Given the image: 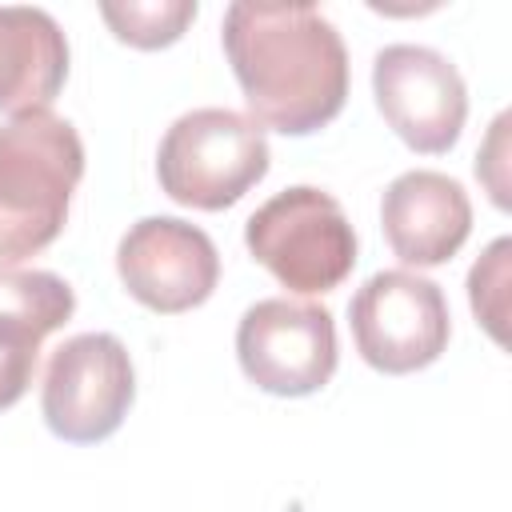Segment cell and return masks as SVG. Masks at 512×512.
Here are the masks:
<instances>
[{
    "label": "cell",
    "mask_w": 512,
    "mask_h": 512,
    "mask_svg": "<svg viewBox=\"0 0 512 512\" xmlns=\"http://www.w3.org/2000/svg\"><path fill=\"white\" fill-rule=\"evenodd\" d=\"M224 56L260 128L308 136L332 124L348 100V48L312 4L224 8Z\"/></svg>",
    "instance_id": "cell-1"
},
{
    "label": "cell",
    "mask_w": 512,
    "mask_h": 512,
    "mask_svg": "<svg viewBox=\"0 0 512 512\" xmlns=\"http://www.w3.org/2000/svg\"><path fill=\"white\" fill-rule=\"evenodd\" d=\"M84 176V144L52 108L0 124V268L44 252L68 220Z\"/></svg>",
    "instance_id": "cell-2"
},
{
    "label": "cell",
    "mask_w": 512,
    "mask_h": 512,
    "mask_svg": "<svg viewBox=\"0 0 512 512\" xmlns=\"http://www.w3.org/2000/svg\"><path fill=\"white\" fill-rule=\"evenodd\" d=\"M264 128L232 108H192L160 140L156 176L168 200L200 212L232 208L268 176Z\"/></svg>",
    "instance_id": "cell-3"
},
{
    "label": "cell",
    "mask_w": 512,
    "mask_h": 512,
    "mask_svg": "<svg viewBox=\"0 0 512 512\" xmlns=\"http://www.w3.org/2000/svg\"><path fill=\"white\" fill-rule=\"evenodd\" d=\"M244 244L256 264L300 296L332 292L356 268V232L340 200L312 184L264 200L244 224Z\"/></svg>",
    "instance_id": "cell-4"
},
{
    "label": "cell",
    "mask_w": 512,
    "mask_h": 512,
    "mask_svg": "<svg viewBox=\"0 0 512 512\" xmlns=\"http://www.w3.org/2000/svg\"><path fill=\"white\" fill-rule=\"evenodd\" d=\"M348 324L364 364L388 376L436 364L452 336V316L440 284L408 268L368 276L348 304Z\"/></svg>",
    "instance_id": "cell-5"
},
{
    "label": "cell",
    "mask_w": 512,
    "mask_h": 512,
    "mask_svg": "<svg viewBox=\"0 0 512 512\" xmlns=\"http://www.w3.org/2000/svg\"><path fill=\"white\" fill-rule=\"evenodd\" d=\"M132 396L136 372L128 348L112 332H80L48 356L40 412L52 436L96 444L124 424Z\"/></svg>",
    "instance_id": "cell-6"
},
{
    "label": "cell",
    "mask_w": 512,
    "mask_h": 512,
    "mask_svg": "<svg viewBox=\"0 0 512 512\" xmlns=\"http://www.w3.org/2000/svg\"><path fill=\"white\" fill-rule=\"evenodd\" d=\"M244 376L272 396H312L336 372V324L320 304L268 296L256 300L236 328Z\"/></svg>",
    "instance_id": "cell-7"
},
{
    "label": "cell",
    "mask_w": 512,
    "mask_h": 512,
    "mask_svg": "<svg viewBox=\"0 0 512 512\" xmlns=\"http://www.w3.org/2000/svg\"><path fill=\"white\" fill-rule=\"evenodd\" d=\"M372 96L388 128L424 156H440L460 140L468 120V88L456 64L424 44H388L372 60Z\"/></svg>",
    "instance_id": "cell-8"
},
{
    "label": "cell",
    "mask_w": 512,
    "mask_h": 512,
    "mask_svg": "<svg viewBox=\"0 0 512 512\" xmlns=\"http://www.w3.org/2000/svg\"><path fill=\"white\" fill-rule=\"evenodd\" d=\"M116 272L132 300L176 316L212 296L220 280V252L212 236L188 220L144 216L120 236Z\"/></svg>",
    "instance_id": "cell-9"
},
{
    "label": "cell",
    "mask_w": 512,
    "mask_h": 512,
    "mask_svg": "<svg viewBox=\"0 0 512 512\" xmlns=\"http://www.w3.org/2000/svg\"><path fill=\"white\" fill-rule=\"evenodd\" d=\"M380 224L388 248L404 264L436 268L464 248L472 232V204L460 180L432 168H412L384 188Z\"/></svg>",
    "instance_id": "cell-10"
},
{
    "label": "cell",
    "mask_w": 512,
    "mask_h": 512,
    "mask_svg": "<svg viewBox=\"0 0 512 512\" xmlns=\"http://www.w3.org/2000/svg\"><path fill=\"white\" fill-rule=\"evenodd\" d=\"M76 292L44 268H0V412L12 408L40 360L44 336L68 324Z\"/></svg>",
    "instance_id": "cell-11"
},
{
    "label": "cell",
    "mask_w": 512,
    "mask_h": 512,
    "mask_svg": "<svg viewBox=\"0 0 512 512\" xmlns=\"http://www.w3.org/2000/svg\"><path fill=\"white\" fill-rule=\"evenodd\" d=\"M68 80V40L44 8L0 4V112H36Z\"/></svg>",
    "instance_id": "cell-12"
},
{
    "label": "cell",
    "mask_w": 512,
    "mask_h": 512,
    "mask_svg": "<svg viewBox=\"0 0 512 512\" xmlns=\"http://www.w3.org/2000/svg\"><path fill=\"white\" fill-rule=\"evenodd\" d=\"M104 24L116 40L132 48H168L184 36L196 20V0H128V4H100Z\"/></svg>",
    "instance_id": "cell-13"
},
{
    "label": "cell",
    "mask_w": 512,
    "mask_h": 512,
    "mask_svg": "<svg viewBox=\"0 0 512 512\" xmlns=\"http://www.w3.org/2000/svg\"><path fill=\"white\" fill-rule=\"evenodd\" d=\"M508 252L512 240H496L468 272V296H472V312L484 320V328L492 332V340H508L504 336V284H508Z\"/></svg>",
    "instance_id": "cell-14"
}]
</instances>
